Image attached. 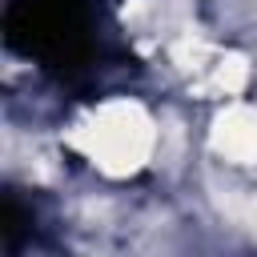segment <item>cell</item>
Returning <instances> with one entry per match:
<instances>
[{
	"label": "cell",
	"mask_w": 257,
	"mask_h": 257,
	"mask_svg": "<svg viewBox=\"0 0 257 257\" xmlns=\"http://www.w3.org/2000/svg\"><path fill=\"white\" fill-rule=\"evenodd\" d=\"M213 149L237 165L257 161V108L233 104L213 120Z\"/></svg>",
	"instance_id": "2"
},
{
	"label": "cell",
	"mask_w": 257,
	"mask_h": 257,
	"mask_svg": "<svg viewBox=\"0 0 257 257\" xmlns=\"http://www.w3.org/2000/svg\"><path fill=\"white\" fill-rule=\"evenodd\" d=\"M80 145L96 169H104L108 177H128L153 153V120L133 100H108L80 133Z\"/></svg>",
	"instance_id": "1"
}]
</instances>
